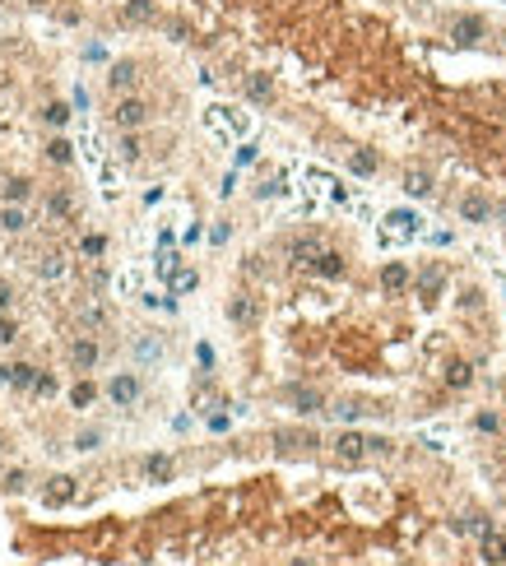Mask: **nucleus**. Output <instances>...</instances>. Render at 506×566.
<instances>
[{
    "label": "nucleus",
    "mask_w": 506,
    "mask_h": 566,
    "mask_svg": "<svg viewBox=\"0 0 506 566\" xmlns=\"http://www.w3.org/2000/svg\"><path fill=\"white\" fill-rule=\"evenodd\" d=\"M70 399H75V409L93 404V385H75V390H70Z\"/></svg>",
    "instance_id": "23"
},
{
    "label": "nucleus",
    "mask_w": 506,
    "mask_h": 566,
    "mask_svg": "<svg viewBox=\"0 0 506 566\" xmlns=\"http://www.w3.org/2000/svg\"><path fill=\"white\" fill-rule=\"evenodd\" d=\"M51 214H56V218H70V214H75L70 195H51Z\"/></svg>",
    "instance_id": "21"
},
{
    "label": "nucleus",
    "mask_w": 506,
    "mask_h": 566,
    "mask_svg": "<svg viewBox=\"0 0 506 566\" xmlns=\"http://www.w3.org/2000/svg\"><path fill=\"white\" fill-rule=\"evenodd\" d=\"M46 121H51V125H65V121H70V107H61V103H51V107H46Z\"/></svg>",
    "instance_id": "22"
},
{
    "label": "nucleus",
    "mask_w": 506,
    "mask_h": 566,
    "mask_svg": "<svg viewBox=\"0 0 506 566\" xmlns=\"http://www.w3.org/2000/svg\"><path fill=\"white\" fill-rule=\"evenodd\" d=\"M144 116H149L144 98H121V103H116V125H121V130H135V125H144Z\"/></svg>",
    "instance_id": "4"
},
{
    "label": "nucleus",
    "mask_w": 506,
    "mask_h": 566,
    "mask_svg": "<svg viewBox=\"0 0 506 566\" xmlns=\"http://www.w3.org/2000/svg\"><path fill=\"white\" fill-rule=\"evenodd\" d=\"M61 274H65L61 256H42V260H37V278H61Z\"/></svg>",
    "instance_id": "17"
},
{
    "label": "nucleus",
    "mask_w": 506,
    "mask_h": 566,
    "mask_svg": "<svg viewBox=\"0 0 506 566\" xmlns=\"http://www.w3.org/2000/svg\"><path fill=\"white\" fill-rule=\"evenodd\" d=\"M135 79H139V65H135V61H116V65L107 70V84H112V93H116V89H130Z\"/></svg>",
    "instance_id": "9"
},
{
    "label": "nucleus",
    "mask_w": 506,
    "mask_h": 566,
    "mask_svg": "<svg viewBox=\"0 0 506 566\" xmlns=\"http://www.w3.org/2000/svg\"><path fill=\"white\" fill-rule=\"evenodd\" d=\"M404 191H409L414 200L432 195V172L428 168H404Z\"/></svg>",
    "instance_id": "6"
},
{
    "label": "nucleus",
    "mask_w": 506,
    "mask_h": 566,
    "mask_svg": "<svg viewBox=\"0 0 506 566\" xmlns=\"http://www.w3.org/2000/svg\"><path fill=\"white\" fill-rule=\"evenodd\" d=\"M195 283H200L195 269H177V274H172V292H191Z\"/></svg>",
    "instance_id": "19"
},
{
    "label": "nucleus",
    "mask_w": 506,
    "mask_h": 566,
    "mask_svg": "<svg viewBox=\"0 0 506 566\" xmlns=\"http://www.w3.org/2000/svg\"><path fill=\"white\" fill-rule=\"evenodd\" d=\"M293 566H311V562H293Z\"/></svg>",
    "instance_id": "29"
},
{
    "label": "nucleus",
    "mask_w": 506,
    "mask_h": 566,
    "mask_svg": "<svg viewBox=\"0 0 506 566\" xmlns=\"http://www.w3.org/2000/svg\"><path fill=\"white\" fill-rule=\"evenodd\" d=\"M0 223H5V232H24L28 228V214L19 204H10V209H0Z\"/></svg>",
    "instance_id": "14"
},
{
    "label": "nucleus",
    "mask_w": 506,
    "mask_h": 566,
    "mask_svg": "<svg viewBox=\"0 0 506 566\" xmlns=\"http://www.w3.org/2000/svg\"><path fill=\"white\" fill-rule=\"evenodd\" d=\"M5 195H10V200H24V195H28V182H5Z\"/></svg>",
    "instance_id": "25"
},
{
    "label": "nucleus",
    "mask_w": 506,
    "mask_h": 566,
    "mask_svg": "<svg viewBox=\"0 0 506 566\" xmlns=\"http://www.w3.org/2000/svg\"><path fill=\"white\" fill-rule=\"evenodd\" d=\"M107 395H112V404H121V409H125V404H135V399H139V381H135V376H116V381L107 385Z\"/></svg>",
    "instance_id": "7"
},
{
    "label": "nucleus",
    "mask_w": 506,
    "mask_h": 566,
    "mask_svg": "<svg viewBox=\"0 0 506 566\" xmlns=\"http://www.w3.org/2000/svg\"><path fill=\"white\" fill-rule=\"evenodd\" d=\"M46 158H51V163H70V158H75V144H70V139H51V144H46Z\"/></svg>",
    "instance_id": "16"
},
{
    "label": "nucleus",
    "mask_w": 506,
    "mask_h": 566,
    "mask_svg": "<svg viewBox=\"0 0 506 566\" xmlns=\"http://www.w3.org/2000/svg\"><path fill=\"white\" fill-rule=\"evenodd\" d=\"M349 172L372 177V172H376V153H372V149H353V153H349Z\"/></svg>",
    "instance_id": "12"
},
{
    "label": "nucleus",
    "mask_w": 506,
    "mask_h": 566,
    "mask_svg": "<svg viewBox=\"0 0 506 566\" xmlns=\"http://www.w3.org/2000/svg\"><path fill=\"white\" fill-rule=\"evenodd\" d=\"M116 149H121V158H125V163H135L139 153H144V144H139V139H135V135H125V139H121V144H116Z\"/></svg>",
    "instance_id": "20"
},
{
    "label": "nucleus",
    "mask_w": 506,
    "mask_h": 566,
    "mask_svg": "<svg viewBox=\"0 0 506 566\" xmlns=\"http://www.w3.org/2000/svg\"><path fill=\"white\" fill-rule=\"evenodd\" d=\"M0 344H15V325L5 321V316H0Z\"/></svg>",
    "instance_id": "27"
},
{
    "label": "nucleus",
    "mask_w": 506,
    "mask_h": 566,
    "mask_svg": "<svg viewBox=\"0 0 506 566\" xmlns=\"http://www.w3.org/2000/svg\"><path fill=\"white\" fill-rule=\"evenodd\" d=\"M84 163L89 168H103V158H107V144H103V135H84Z\"/></svg>",
    "instance_id": "11"
},
{
    "label": "nucleus",
    "mask_w": 506,
    "mask_h": 566,
    "mask_svg": "<svg viewBox=\"0 0 506 566\" xmlns=\"http://www.w3.org/2000/svg\"><path fill=\"white\" fill-rule=\"evenodd\" d=\"M478 543H483V557H488V562H506V538L497 534V524H488V529L478 534Z\"/></svg>",
    "instance_id": "8"
},
{
    "label": "nucleus",
    "mask_w": 506,
    "mask_h": 566,
    "mask_svg": "<svg viewBox=\"0 0 506 566\" xmlns=\"http://www.w3.org/2000/svg\"><path fill=\"white\" fill-rule=\"evenodd\" d=\"M98 362V344L93 339H79L75 344V367H93Z\"/></svg>",
    "instance_id": "15"
},
{
    "label": "nucleus",
    "mask_w": 506,
    "mask_h": 566,
    "mask_svg": "<svg viewBox=\"0 0 506 566\" xmlns=\"http://www.w3.org/2000/svg\"><path fill=\"white\" fill-rule=\"evenodd\" d=\"M79 316H84V325H103V311H98V306H84Z\"/></svg>",
    "instance_id": "26"
},
{
    "label": "nucleus",
    "mask_w": 506,
    "mask_h": 566,
    "mask_svg": "<svg viewBox=\"0 0 506 566\" xmlns=\"http://www.w3.org/2000/svg\"><path fill=\"white\" fill-rule=\"evenodd\" d=\"M414 232H418V214H409V209H395V214L385 218V242H404Z\"/></svg>",
    "instance_id": "3"
},
{
    "label": "nucleus",
    "mask_w": 506,
    "mask_h": 566,
    "mask_svg": "<svg viewBox=\"0 0 506 566\" xmlns=\"http://www.w3.org/2000/svg\"><path fill=\"white\" fill-rule=\"evenodd\" d=\"M158 15V0H125V19L130 24H154Z\"/></svg>",
    "instance_id": "10"
},
{
    "label": "nucleus",
    "mask_w": 506,
    "mask_h": 566,
    "mask_svg": "<svg viewBox=\"0 0 506 566\" xmlns=\"http://www.w3.org/2000/svg\"><path fill=\"white\" fill-rule=\"evenodd\" d=\"M455 209H460L464 223H488V218H492V200L483 195V191H464Z\"/></svg>",
    "instance_id": "2"
},
{
    "label": "nucleus",
    "mask_w": 506,
    "mask_h": 566,
    "mask_svg": "<svg viewBox=\"0 0 506 566\" xmlns=\"http://www.w3.org/2000/svg\"><path fill=\"white\" fill-rule=\"evenodd\" d=\"M135 288H139V269H121L116 274V297H130Z\"/></svg>",
    "instance_id": "18"
},
{
    "label": "nucleus",
    "mask_w": 506,
    "mask_h": 566,
    "mask_svg": "<svg viewBox=\"0 0 506 566\" xmlns=\"http://www.w3.org/2000/svg\"><path fill=\"white\" fill-rule=\"evenodd\" d=\"M46 506H65V502H75V478H65V474H56L51 483H46Z\"/></svg>",
    "instance_id": "5"
},
{
    "label": "nucleus",
    "mask_w": 506,
    "mask_h": 566,
    "mask_svg": "<svg viewBox=\"0 0 506 566\" xmlns=\"http://www.w3.org/2000/svg\"><path fill=\"white\" fill-rule=\"evenodd\" d=\"M5 306H10V288H5V283H0V311H5Z\"/></svg>",
    "instance_id": "28"
},
{
    "label": "nucleus",
    "mask_w": 506,
    "mask_h": 566,
    "mask_svg": "<svg viewBox=\"0 0 506 566\" xmlns=\"http://www.w3.org/2000/svg\"><path fill=\"white\" fill-rule=\"evenodd\" d=\"M144 469H149V478H154V483H172V455H149V464H144Z\"/></svg>",
    "instance_id": "13"
},
{
    "label": "nucleus",
    "mask_w": 506,
    "mask_h": 566,
    "mask_svg": "<svg viewBox=\"0 0 506 566\" xmlns=\"http://www.w3.org/2000/svg\"><path fill=\"white\" fill-rule=\"evenodd\" d=\"M228 321L237 330H256L261 325V297L256 292H232L228 297Z\"/></svg>",
    "instance_id": "1"
},
{
    "label": "nucleus",
    "mask_w": 506,
    "mask_h": 566,
    "mask_svg": "<svg viewBox=\"0 0 506 566\" xmlns=\"http://www.w3.org/2000/svg\"><path fill=\"white\" fill-rule=\"evenodd\" d=\"M103 246H107V242L93 232V237H84V256H103Z\"/></svg>",
    "instance_id": "24"
}]
</instances>
